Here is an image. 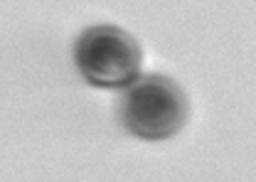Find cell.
I'll list each match as a JSON object with an SVG mask.
<instances>
[{
	"label": "cell",
	"instance_id": "cell-2",
	"mask_svg": "<svg viewBox=\"0 0 256 182\" xmlns=\"http://www.w3.org/2000/svg\"><path fill=\"white\" fill-rule=\"evenodd\" d=\"M74 64L92 86L121 91L140 79L143 52L130 32L116 25H94L76 37Z\"/></svg>",
	"mask_w": 256,
	"mask_h": 182
},
{
	"label": "cell",
	"instance_id": "cell-1",
	"mask_svg": "<svg viewBox=\"0 0 256 182\" xmlns=\"http://www.w3.org/2000/svg\"><path fill=\"white\" fill-rule=\"evenodd\" d=\"M118 118L128 133L140 140H168L185 128L190 101L178 82L162 74H148L121 96Z\"/></svg>",
	"mask_w": 256,
	"mask_h": 182
}]
</instances>
